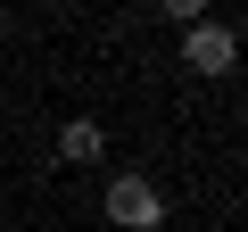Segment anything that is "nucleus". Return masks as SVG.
Wrapping results in <instances>:
<instances>
[{
	"mask_svg": "<svg viewBox=\"0 0 248 232\" xmlns=\"http://www.w3.org/2000/svg\"><path fill=\"white\" fill-rule=\"evenodd\" d=\"M99 207H108V224H124V232H157V224H166V199H157L149 174H116V182L99 191Z\"/></svg>",
	"mask_w": 248,
	"mask_h": 232,
	"instance_id": "f257e3e1",
	"label": "nucleus"
},
{
	"mask_svg": "<svg viewBox=\"0 0 248 232\" xmlns=\"http://www.w3.org/2000/svg\"><path fill=\"white\" fill-rule=\"evenodd\" d=\"M232 58H240V33H232V25L199 17V25L182 33V66H190V75H232Z\"/></svg>",
	"mask_w": 248,
	"mask_h": 232,
	"instance_id": "f03ea898",
	"label": "nucleus"
},
{
	"mask_svg": "<svg viewBox=\"0 0 248 232\" xmlns=\"http://www.w3.org/2000/svg\"><path fill=\"white\" fill-rule=\"evenodd\" d=\"M99 149H108V133L91 125V116H66V125H58V158H66V166H91Z\"/></svg>",
	"mask_w": 248,
	"mask_h": 232,
	"instance_id": "7ed1b4c3",
	"label": "nucleus"
}]
</instances>
